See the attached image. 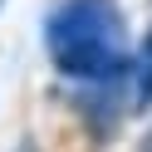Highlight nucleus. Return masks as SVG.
Listing matches in <instances>:
<instances>
[{
  "label": "nucleus",
  "instance_id": "nucleus-3",
  "mask_svg": "<svg viewBox=\"0 0 152 152\" xmlns=\"http://www.w3.org/2000/svg\"><path fill=\"white\" fill-rule=\"evenodd\" d=\"M137 152H152V128H147V137H142V147Z\"/></svg>",
  "mask_w": 152,
  "mask_h": 152
},
{
  "label": "nucleus",
  "instance_id": "nucleus-1",
  "mask_svg": "<svg viewBox=\"0 0 152 152\" xmlns=\"http://www.w3.org/2000/svg\"><path fill=\"white\" fill-rule=\"evenodd\" d=\"M44 44L59 74L108 83L128 69V34L123 10L113 0H59L44 25Z\"/></svg>",
  "mask_w": 152,
  "mask_h": 152
},
{
  "label": "nucleus",
  "instance_id": "nucleus-2",
  "mask_svg": "<svg viewBox=\"0 0 152 152\" xmlns=\"http://www.w3.org/2000/svg\"><path fill=\"white\" fill-rule=\"evenodd\" d=\"M132 103H137V108H147V103H152V30H147V39H142V49H137V69H132Z\"/></svg>",
  "mask_w": 152,
  "mask_h": 152
}]
</instances>
